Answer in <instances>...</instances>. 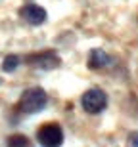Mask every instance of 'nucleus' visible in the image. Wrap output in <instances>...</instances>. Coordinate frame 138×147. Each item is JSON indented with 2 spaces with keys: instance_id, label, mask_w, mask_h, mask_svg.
<instances>
[{
  "instance_id": "1",
  "label": "nucleus",
  "mask_w": 138,
  "mask_h": 147,
  "mask_svg": "<svg viewBox=\"0 0 138 147\" xmlns=\"http://www.w3.org/2000/svg\"><path fill=\"white\" fill-rule=\"evenodd\" d=\"M48 103V96L42 88H27L25 92L21 94L19 98V103H17V111L23 115H33L42 111Z\"/></svg>"
},
{
  "instance_id": "2",
  "label": "nucleus",
  "mask_w": 138,
  "mask_h": 147,
  "mask_svg": "<svg viewBox=\"0 0 138 147\" xmlns=\"http://www.w3.org/2000/svg\"><path fill=\"white\" fill-rule=\"evenodd\" d=\"M81 105L83 109L90 115H98L107 107V94L102 88H90L83 94L81 98Z\"/></svg>"
},
{
  "instance_id": "3",
  "label": "nucleus",
  "mask_w": 138,
  "mask_h": 147,
  "mask_svg": "<svg viewBox=\"0 0 138 147\" xmlns=\"http://www.w3.org/2000/svg\"><path fill=\"white\" fill-rule=\"evenodd\" d=\"M37 142L42 147H60L63 143V130L58 122L42 124L37 132Z\"/></svg>"
},
{
  "instance_id": "4",
  "label": "nucleus",
  "mask_w": 138,
  "mask_h": 147,
  "mask_svg": "<svg viewBox=\"0 0 138 147\" xmlns=\"http://www.w3.org/2000/svg\"><path fill=\"white\" fill-rule=\"evenodd\" d=\"M25 61H27V65L35 67V69H40V71H52V69H56V67H60V63H61L54 50L33 54V55H29Z\"/></svg>"
},
{
  "instance_id": "5",
  "label": "nucleus",
  "mask_w": 138,
  "mask_h": 147,
  "mask_svg": "<svg viewBox=\"0 0 138 147\" xmlns=\"http://www.w3.org/2000/svg\"><path fill=\"white\" fill-rule=\"evenodd\" d=\"M19 16L25 23L29 25H42L46 21V11L44 8H40L39 4H27L23 6L21 11H19Z\"/></svg>"
},
{
  "instance_id": "6",
  "label": "nucleus",
  "mask_w": 138,
  "mask_h": 147,
  "mask_svg": "<svg viewBox=\"0 0 138 147\" xmlns=\"http://www.w3.org/2000/svg\"><path fill=\"white\" fill-rule=\"evenodd\" d=\"M109 55L105 54L104 50H92L88 55V61H86V65H88V69H92V71H98V69H102V67L109 65Z\"/></svg>"
},
{
  "instance_id": "7",
  "label": "nucleus",
  "mask_w": 138,
  "mask_h": 147,
  "mask_svg": "<svg viewBox=\"0 0 138 147\" xmlns=\"http://www.w3.org/2000/svg\"><path fill=\"white\" fill-rule=\"evenodd\" d=\"M6 145L8 147H29V138L23 136V134H14L6 140Z\"/></svg>"
},
{
  "instance_id": "8",
  "label": "nucleus",
  "mask_w": 138,
  "mask_h": 147,
  "mask_svg": "<svg viewBox=\"0 0 138 147\" xmlns=\"http://www.w3.org/2000/svg\"><path fill=\"white\" fill-rule=\"evenodd\" d=\"M17 65H19V57H17V55H14V54L6 55V57H4V61H2V69H4L6 73L16 71V69H17Z\"/></svg>"
},
{
  "instance_id": "9",
  "label": "nucleus",
  "mask_w": 138,
  "mask_h": 147,
  "mask_svg": "<svg viewBox=\"0 0 138 147\" xmlns=\"http://www.w3.org/2000/svg\"><path fill=\"white\" fill-rule=\"evenodd\" d=\"M127 147H138V132H131V134H128Z\"/></svg>"
}]
</instances>
